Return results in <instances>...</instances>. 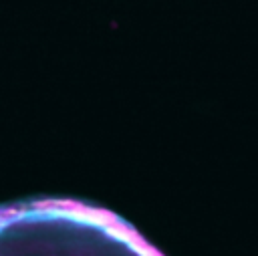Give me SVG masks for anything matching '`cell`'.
Returning <instances> with one entry per match:
<instances>
[{
	"label": "cell",
	"instance_id": "1",
	"mask_svg": "<svg viewBox=\"0 0 258 256\" xmlns=\"http://www.w3.org/2000/svg\"><path fill=\"white\" fill-rule=\"evenodd\" d=\"M32 208L38 214H50L60 218H73L79 222H89L105 228L107 224L115 222L117 216L103 208H91L87 204H81L77 200H38L32 204Z\"/></svg>",
	"mask_w": 258,
	"mask_h": 256
},
{
	"label": "cell",
	"instance_id": "2",
	"mask_svg": "<svg viewBox=\"0 0 258 256\" xmlns=\"http://www.w3.org/2000/svg\"><path fill=\"white\" fill-rule=\"evenodd\" d=\"M26 216V210L24 208H16V206H8V208H0V230L6 226V224H12L20 218Z\"/></svg>",
	"mask_w": 258,
	"mask_h": 256
}]
</instances>
